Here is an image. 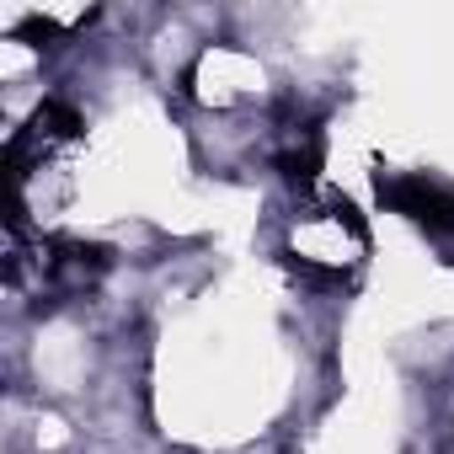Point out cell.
<instances>
[{"mask_svg":"<svg viewBox=\"0 0 454 454\" xmlns=\"http://www.w3.org/2000/svg\"><path fill=\"white\" fill-rule=\"evenodd\" d=\"M380 198L395 214H406L411 224H422L427 236H449L454 231V192L427 182V176H390V182L380 176Z\"/></svg>","mask_w":454,"mask_h":454,"instance_id":"6da1fadb","label":"cell"},{"mask_svg":"<svg viewBox=\"0 0 454 454\" xmlns=\"http://www.w3.org/2000/svg\"><path fill=\"white\" fill-rule=\"evenodd\" d=\"M278 166H284V176H289L294 187H310V182H316V171H321V139H310L305 150H289Z\"/></svg>","mask_w":454,"mask_h":454,"instance_id":"7a4b0ae2","label":"cell"},{"mask_svg":"<svg viewBox=\"0 0 454 454\" xmlns=\"http://www.w3.org/2000/svg\"><path fill=\"white\" fill-rule=\"evenodd\" d=\"M49 123V134H59V139H75L81 129H86V118L75 113V107H65V102H43L38 107V129Z\"/></svg>","mask_w":454,"mask_h":454,"instance_id":"3957f363","label":"cell"}]
</instances>
